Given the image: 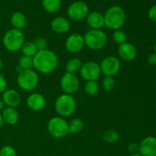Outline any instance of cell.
Instances as JSON below:
<instances>
[{
    "mask_svg": "<svg viewBox=\"0 0 156 156\" xmlns=\"http://www.w3.org/2000/svg\"><path fill=\"white\" fill-rule=\"evenodd\" d=\"M15 149L11 146H5L0 149V156H16Z\"/></svg>",
    "mask_w": 156,
    "mask_h": 156,
    "instance_id": "4dcf8cb0",
    "label": "cell"
},
{
    "mask_svg": "<svg viewBox=\"0 0 156 156\" xmlns=\"http://www.w3.org/2000/svg\"><path fill=\"white\" fill-rule=\"evenodd\" d=\"M131 156H143L141 155V154H140L138 152V153H136V154H133V155H131Z\"/></svg>",
    "mask_w": 156,
    "mask_h": 156,
    "instance_id": "f35d334b",
    "label": "cell"
},
{
    "mask_svg": "<svg viewBox=\"0 0 156 156\" xmlns=\"http://www.w3.org/2000/svg\"><path fill=\"white\" fill-rule=\"evenodd\" d=\"M80 76L85 80L88 81H97L101 75V67L98 63L94 61H88L82 64L80 70H79Z\"/></svg>",
    "mask_w": 156,
    "mask_h": 156,
    "instance_id": "9c48e42d",
    "label": "cell"
},
{
    "mask_svg": "<svg viewBox=\"0 0 156 156\" xmlns=\"http://www.w3.org/2000/svg\"><path fill=\"white\" fill-rule=\"evenodd\" d=\"M58 64L57 55L48 49L37 51L33 57V68L35 69V71L42 74H50L54 72Z\"/></svg>",
    "mask_w": 156,
    "mask_h": 156,
    "instance_id": "6da1fadb",
    "label": "cell"
},
{
    "mask_svg": "<svg viewBox=\"0 0 156 156\" xmlns=\"http://www.w3.org/2000/svg\"><path fill=\"white\" fill-rule=\"evenodd\" d=\"M3 123H4V121H3L2 117V114H0V129L2 128V126H3Z\"/></svg>",
    "mask_w": 156,
    "mask_h": 156,
    "instance_id": "8d00e7d4",
    "label": "cell"
},
{
    "mask_svg": "<svg viewBox=\"0 0 156 156\" xmlns=\"http://www.w3.org/2000/svg\"><path fill=\"white\" fill-rule=\"evenodd\" d=\"M154 50H155V53H156V43L155 44V47H154Z\"/></svg>",
    "mask_w": 156,
    "mask_h": 156,
    "instance_id": "ab89813d",
    "label": "cell"
},
{
    "mask_svg": "<svg viewBox=\"0 0 156 156\" xmlns=\"http://www.w3.org/2000/svg\"><path fill=\"white\" fill-rule=\"evenodd\" d=\"M117 53L120 59L126 62H131L134 60L137 56V50L136 47L128 42L119 45Z\"/></svg>",
    "mask_w": 156,
    "mask_h": 156,
    "instance_id": "9a60e30c",
    "label": "cell"
},
{
    "mask_svg": "<svg viewBox=\"0 0 156 156\" xmlns=\"http://www.w3.org/2000/svg\"><path fill=\"white\" fill-rule=\"evenodd\" d=\"M33 42L34 44L37 51H41V50H44L47 49V41L44 37H37Z\"/></svg>",
    "mask_w": 156,
    "mask_h": 156,
    "instance_id": "f546056e",
    "label": "cell"
},
{
    "mask_svg": "<svg viewBox=\"0 0 156 156\" xmlns=\"http://www.w3.org/2000/svg\"><path fill=\"white\" fill-rule=\"evenodd\" d=\"M21 50L22 52L23 55L30 56V57H34L35 54L37 53V50L34 42H32V41L24 42L23 46L21 47Z\"/></svg>",
    "mask_w": 156,
    "mask_h": 156,
    "instance_id": "cb8c5ba5",
    "label": "cell"
},
{
    "mask_svg": "<svg viewBox=\"0 0 156 156\" xmlns=\"http://www.w3.org/2000/svg\"><path fill=\"white\" fill-rule=\"evenodd\" d=\"M105 26L111 30H119L124 25L126 15L124 9L119 5L110 7L104 15Z\"/></svg>",
    "mask_w": 156,
    "mask_h": 156,
    "instance_id": "7a4b0ae2",
    "label": "cell"
},
{
    "mask_svg": "<svg viewBox=\"0 0 156 156\" xmlns=\"http://www.w3.org/2000/svg\"><path fill=\"white\" fill-rule=\"evenodd\" d=\"M11 24L13 26V28L21 30L24 28L27 24L26 16L21 12H16L12 14L11 17Z\"/></svg>",
    "mask_w": 156,
    "mask_h": 156,
    "instance_id": "ffe728a7",
    "label": "cell"
},
{
    "mask_svg": "<svg viewBox=\"0 0 156 156\" xmlns=\"http://www.w3.org/2000/svg\"><path fill=\"white\" fill-rule=\"evenodd\" d=\"M128 151L131 154H136L139 152V145L136 143H131L128 145Z\"/></svg>",
    "mask_w": 156,
    "mask_h": 156,
    "instance_id": "836d02e7",
    "label": "cell"
},
{
    "mask_svg": "<svg viewBox=\"0 0 156 156\" xmlns=\"http://www.w3.org/2000/svg\"><path fill=\"white\" fill-rule=\"evenodd\" d=\"M2 101L5 105L9 108H16L21 101V94L15 89H6L2 93Z\"/></svg>",
    "mask_w": 156,
    "mask_h": 156,
    "instance_id": "2e32d148",
    "label": "cell"
},
{
    "mask_svg": "<svg viewBox=\"0 0 156 156\" xmlns=\"http://www.w3.org/2000/svg\"><path fill=\"white\" fill-rule=\"evenodd\" d=\"M76 109V101L73 95L62 94L55 101V110L61 117H70Z\"/></svg>",
    "mask_w": 156,
    "mask_h": 156,
    "instance_id": "5b68a950",
    "label": "cell"
},
{
    "mask_svg": "<svg viewBox=\"0 0 156 156\" xmlns=\"http://www.w3.org/2000/svg\"><path fill=\"white\" fill-rule=\"evenodd\" d=\"M89 13L88 5L82 1L73 2L67 9V15L70 19L75 21H79L86 18Z\"/></svg>",
    "mask_w": 156,
    "mask_h": 156,
    "instance_id": "ba28073f",
    "label": "cell"
},
{
    "mask_svg": "<svg viewBox=\"0 0 156 156\" xmlns=\"http://www.w3.org/2000/svg\"><path fill=\"white\" fill-rule=\"evenodd\" d=\"M84 90L88 95H95L99 91V85L96 81H88L85 82Z\"/></svg>",
    "mask_w": 156,
    "mask_h": 156,
    "instance_id": "484cf974",
    "label": "cell"
},
{
    "mask_svg": "<svg viewBox=\"0 0 156 156\" xmlns=\"http://www.w3.org/2000/svg\"><path fill=\"white\" fill-rule=\"evenodd\" d=\"M2 117L4 123L9 125H15L18 122L19 114L16 109L14 108H5L2 111Z\"/></svg>",
    "mask_w": 156,
    "mask_h": 156,
    "instance_id": "d6986e66",
    "label": "cell"
},
{
    "mask_svg": "<svg viewBox=\"0 0 156 156\" xmlns=\"http://www.w3.org/2000/svg\"><path fill=\"white\" fill-rule=\"evenodd\" d=\"M139 153L143 156H156V137L143 139L139 145Z\"/></svg>",
    "mask_w": 156,
    "mask_h": 156,
    "instance_id": "5bb4252c",
    "label": "cell"
},
{
    "mask_svg": "<svg viewBox=\"0 0 156 156\" xmlns=\"http://www.w3.org/2000/svg\"><path fill=\"white\" fill-rule=\"evenodd\" d=\"M51 29L56 34H66L69 31L71 24L70 22L64 17H56L50 23Z\"/></svg>",
    "mask_w": 156,
    "mask_h": 156,
    "instance_id": "e0dca14e",
    "label": "cell"
},
{
    "mask_svg": "<svg viewBox=\"0 0 156 156\" xmlns=\"http://www.w3.org/2000/svg\"><path fill=\"white\" fill-rule=\"evenodd\" d=\"M62 5L61 0H42L43 8L49 13H55L59 10Z\"/></svg>",
    "mask_w": 156,
    "mask_h": 156,
    "instance_id": "7402d4cb",
    "label": "cell"
},
{
    "mask_svg": "<svg viewBox=\"0 0 156 156\" xmlns=\"http://www.w3.org/2000/svg\"><path fill=\"white\" fill-rule=\"evenodd\" d=\"M80 82L79 79L75 74L66 73L60 79L61 89L64 94H73L79 90Z\"/></svg>",
    "mask_w": 156,
    "mask_h": 156,
    "instance_id": "8fae6325",
    "label": "cell"
},
{
    "mask_svg": "<svg viewBox=\"0 0 156 156\" xmlns=\"http://www.w3.org/2000/svg\"><path fill=\"white\" fill-rule=\"evenodd\" d=\"M5 105V103H4V101H2V99H0V112L4 110Z\"/></svg>",
    "mask_w": 156,
    "mask_h": 156,
    "instance_id": "d590c367",
    "label": "cell"
},
{
    "mask_svg": "<svg viewBox=\"0 0 156 156\" xmlns=\"http://www.w3.org/2000/svg\"><path fill=\"white\" fill-rule=\"evenodd\" d=\"M3 46L10 52H16L21 50L24 43V35L21 30L12 28L7 30L3 36Z\"/></svg>",
    "mask_w": 156,
    "mask_h": 156,
    "instance_id": "277c9868",
    "label": "cell"
},
{
    "mask_svg": "<svg viewBox=\"0 0 156 156\" xmlns=\"http://www.w3.org/2000/svg\"><path fill=\"white\" fill-rule=\"evenodd\" d=\"M83 37L85 46L94 51L101 50L108 44V36L101 30L91 29Z\"/></svg>",
    "mask_w": 156,
    "mask_h": 156,
    "instance_id": "3957f363",
    "label": "cell"
},
{
    "mask_svg": "<svg viewBox=\"0 0 156 156\" xmlns=\"http://www.w3.org/2000/svg\"><path fill=\"white\" fill-rule=\"evenodd\" d=\"M84 122L80 118H74L69 123V133L76 134L81 132L83 129Z\"/></svg>",
    "mask_w": 156,
    "mask_h": 156,
    "instance_id": "603a6c76",
    "label": "cell"
},
{
    "mask_svg": "<svg viewBox=\"0 0 156 156\" xmlns=\"http://www.w3.org/2000/svg\"><path fill=\"white\" fill-rule=\"evenodd\" d=\"M103 139L106 143H115L120 140V134L117 130L114 129H108L103 134Z\"/></svg>",
    "mask_w": 156,
    "mask_h": 156,
    "instance_id": "d4e9b609",
    "label": "cell"
},
{
    "mask_svg": "<svg viewBox=\"0 0 156 156\" xmlns=\"http://www.w3.org/2000/svg\"><path fill=\"white\" fill-rule=\"evenodd\" d=\"M2 65H3L2 60V59H1V58H0V72H1L2 69Z\"/></svg>",
    "mask_w": 156,
    "mask_h": 156,
    "instance_id": "74e56055",
    "label": "cell"
},
{
    "mask_svg": "<svg viewBox=\"0 0 156 156\" xmlns=\"http://www.w3.org/2000/svg\"><path fill=\"white\" fill-rule=\"evenodd\" d=\"M26 104L29 109L37 112L42 111L45 108L47 101L43 94L40 93H32L27 97Z\"/></svg>",
    "mask_w": 156,
    "mask_h": 156,
    "instance_id": "4fadbf2b",
    "label": "cell"
},
{
    "mask_svg": "<svg viewBox=\"0 0 156 156\" xmlns=\"http://www.w3.org/2000/svg\"><path fill=\"white\" fill-rule=\"evenodd\" d=\"M47 131L54 138H63L69 133V123L63 117H52L47 123Z\"/></svg>",
    "mask_w": 156,
    "mask_h": 156,
    "instance_id": "52a82bcc",
    "label": "cell"
},
{
    "mask_svg": "<svg viewBox=\"0 0 156 156\" xmlns=\"http://www.w3.org/2000/svg\"><path fill=\"white\" fill-rule=\"evenodd\" d=\"M18 66L21 70L30 69L33 68V57L22 55L18 59Z\"/></svg>",
    "mask_w": 156,
    "mask_h": 156,
    "instance_id": "4316f807",
    "label": "cell"
},
{
    "mask_svg": "<svg viewBox=\"0 0 156 156\" xmlns=\"http://www.w3.org/2000/svg\"><path fill=\"white\" fill-rule=\"evenodd\" d=\"M85 47L84 37L81 34L74 33L68 37L66 40V50L72 53L80 52Z\"/></svg>",
    "mask_w": 156,
    "mask_h": 156,
    "instance_id": "7c38bea8",
    "label": "cell"
},
{
    "mask_svg": "<svg viewBox=\"0 0 156 156\" xmlns=\"http://www.w3.org/2000/svg\"><path fill=\"white\" fill-rule=\"evenodd\" d=\"M101 71L105 76H114L119 73L120 69V61L114 56H108L103 59L100 64Z\"/></svg>",
    "mask_w": 156,
    "mask_h": 156,
    "instance_id": "30bf717a",
    "label": "cell"
},
{
    "mask_svg": "<svg viewBox=\"0 0 156 156\" xmlns=\"http://www.w3.org/2000/svg\"><path fill=\"white\" fill-rule=\"evenodd\" d=\"M7 89V81L2 74H0V93H3Z\"/></svg>",
    "mask_w": 156,
    "mask_h": 156,
    "instance_id": "d6a6232c",
    "label": "cell"
},
{
    "mask_svg": "<svg viewBox=\"0 0 156 156\" xmlns=\"http://www.w3.org/2000/svg\"><path fill=\"white\" fill-rule=\"evenodd\" d=\"M113 40L117 44L121 45V44L126 42L127 36H126V34L123 30L119 29V30H114V34H113Z\"/></svg>",
    "mask_w": 156,
    "mask_h": 156,
    "instance_id": "83f0119b",
    "label": "cell"
},
{
    "mask_svg": "<svg viewBox=\"0 0 156 156\" xmlns=\"http://www.w3.org/2000/svg\"><path fill=\"white\" fill-rule=\"evenodd\" d=\"M86 23L91 29L101 30L105 26L104 15L99 12H91L86 17Z\"/></svg>",
    "mask_w": 156,
    "mask_h": 156,
    "instance_id": "ac0fdd59",
    "label": "cell"
},
{
    "mask_svg": "<svg viewBox=\"0 0 156 156\" xmlns=\"http://www.w3.org/2000/svg\"><path fill=\"white\" fill-rule=\"evenodd\" d=\"M82 66V62L79 58L73 57L69 59L66 64V71L68 73L71 74H76V73L79 72L81 67Z\"/></svg>",
    "mask_w": 156,
    "mask_h": 156,
    "instance_id": "44dd1931",
    "label": "cell"
},
{
    "mask_svg": "<svg viewBox=\"0 0 156 156\" xmlns=\"http://www.w3.org/2000/svg\"><path fill=\"white\" fill-rule=\"evenodd\" d=\"M148 63L151 66L156 65V53H151L148 57Z\"/></svg>",
    "mask_w": 156,
    "mask_h": 156,
    "instance_id": "e575fe53",
    "label": "cell"
},
{
    "mask_svg": "<svg viewBox=\"0 0 156 156\" xmlns=\"http://www.w3.org/2000/svg\"><path fill=\"white\" fill-rule=\"evenodd\" d=\"M148 15H149V18L151 21L156 23V4L152 5L149 9V12H148Z\"/></svg>",
    "mask_w": 156,
    "mask_h": 156,
    "instance_id": "1f68e13d",
    "label": "cell"
},
{
    "mask_svg": "<svg viewBox=\"0 0 156 156\" xmlns=\"http://www.w3.org/2000/svg\"><path fill=\"white\" fill-rule=\"evenodd\" d=\"M18 86L26 91L35 89L39 83V76L35 70L25 69L18 73L17 77Z\"/></svg>",
    "mask_w": 156,
    "mask_h": 156,
    "instance_id": "8992f818",
    "label": "cell"
},
{
    "mask_svg": "<svg viewBox=\"0 0 156 156\" xmlns=\"http://www.w3.org/2000/svg\"><path fill=\"white\" fill-rule=\"evenodd\" d=\"M102 86L103 88L107 91H111L114 89L116 86V82L114 77L111 76H105L102 81Z\"/></svg>",
    "mask_w": 156,
    "mask_h": 156,
    "instance_id": "f1b7e54d",
    "label": "cell"
}]
</instances>
